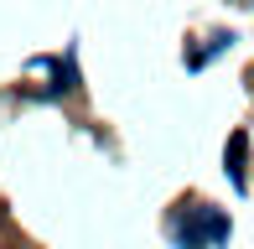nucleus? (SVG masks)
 Segmentation results:
<instances>
[{
    "mask_svg": "<svg viewBox=\"0 0 254 249\" xmlns=\"http://www.w3.org/2000/svg\"><path fill=\"white\" fill-rule=\"evenodd\" d=\"M239 156H244V135L228 140V177H234V187H244V166H239Z\"/></svg>",
    "mask_w": 254,
    "mask_h": 249,
    "instance_id": "1",
    "label": "nucleus"
}]
</instances>
